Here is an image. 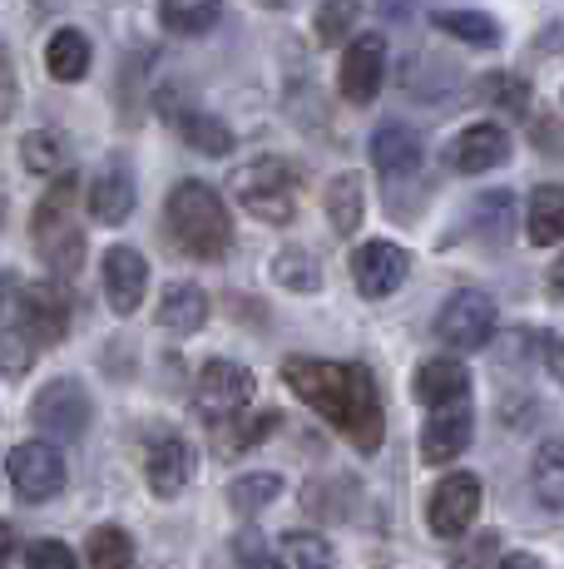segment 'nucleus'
Instances as JSON below:
<instances>
[{
  "label": "nucleus",
  "instance_id": "nucleus-1",
  "mask_svg": "<svg viewBox=\"0 0 564 569\" xmlns=\"http://www.w3.org/2000/svg\"><path fill=\"white\" fill-rule=\"evenodd\" d=\"M282 381L302 407H312L328 426H338L362 456L382 451L386 411L376 397V381L362 362H322V357H288Z\"/></svg>",
  "mask_w": 564,
  "mask_h": 569
},
{
  "label": "nucleus",
  "instance_id": "nucleus-2",
  "mask_svg": "<svg viewBox=\"0 0 564 569\" xmlns=\"http://www.w3.org/2000/svg\"><path fill=\"white\" fill-rule=\"evenodd\" d=\"M164 228H169L173 243H179L189 258H199V262L223 258L228 243H233V223H228L223 199L199 179H183L179 189H169Z\"/></svg>",
  "mask_w": 564,
  "mask_h": 569
},
{
  "label": "nucleus",
  "instance_id": "nucleus-3",
  "mask_svg": "<svg viewBox=\"0 0 564 569\" xmlns=\"http://www.w3.org/2000/svg\"><path fill=\"white\" fill-rule=\"evenodd\" d=\"M74 203H80V179L64 173V179H56V189L40 199L36 218H30V238H36L40 262L64 272V278H74L84 268V228L74 223Z\"/></svg>",
  "mask_w": 564,
  "mask_h": 569
},
{
  "label": "nucleus",
  "instance_id": "nucleus-4",
  "mask_svg": "<svg viewBox=\"0 0 564 569\" xmlns=\"http://www.w3.org/2000/svg\"><path fill=\"white\" fill-rule=\"evenodd\" d=\"M233 199L263 223H292L298 213V173L282 159H253L233 173Z\"/></svg>",
  "mask_w": 564,
  "mask_h": 569
},
{
  "label": "nucleus",
  "instance_id": "nucleus-5",
  "mask_svg": "<svg viewBox=\"0 0 564 569\" xmlns=\"http://www.w3.org/2000/svg\"><path fill=\"white\" fill-rule=\"evenodd\" d=\"M436 337L455 352H485V342L495 337V298L481 288L451 292L446 308L436 312Z\"/></svg>",
  "mask_w": 564,
  "mask_h": 569
},
{
  "label": "nucleus",
  "instance_id": "nucleus-6",
  "mask_svg": "<svg viewBox=\"0 0 564 569\" xmlns=\"http://www.w3.org/2000/svg\"><path fill=\"white\" fill-rule=\"evenodd\" d=\"M90 416H94L90 391H84L74 377H56L50 387L36 391V401H30V421H36L46 436H56V441H80Z\"/></svg>",
  "mask_w": 564,
  "mask_h": 569
},
{
  "label": "nucleus",
  "instance_id": "nucleus-7",
  "mask_svg": "<svg viewBox=\"0 0 564 569\" xmlns=\"http://www.w3.org/2000/svg\"><path fill=\"white\" fill-rule=\"evenodd\" d=\"M481 516V480L471 470H451L426 500V525L436 540H461Z\"/></svg>",
  "mask_w": 564,
  "mask_h": 569
},
{
  "label": "nucleus",
  "instance_id": "nucleus-8",
  "mask_svg": "<svg viewBox=\"0 0 564 569\" xmlns=\"http://www.w3.org/2000/svg\"><path fill=\"white\" fill-rule=\"evenodd\" d=\"M6 476L20 500H50L64 490V456L50 441H26L6 456Z\"/></svg>",
  "mask_w": 564,
  "mask_h": 569
},
{
  "label": "nucleus",
  "instance_id": "nucleus-9",
  "mask_svg": "<svg viewBox=\"0 0 564 569\" xmlns=\"http://www.w3.org/2000/svg\"><path fill=\"white\" fill-rule=\"evenodd\" d=\"M64 332H70V302H64V292L50 288V282H30L20 292V337H26V347L30 352L36 347H60Z\"/></svg>",
  "mask_w": 564,
  "mask_h": 569
},
{
  "label": "nucleus",
  "instance_id": "nucleus-10",
  "mask_svg": "<svg viewBox=\"0 0 564 569\" xmlns=\"http://www.w3.org/2000/svg\"><path fill=\"white\" fill-rule=\"evenodd\" d=\"M258 381L248 367L238 362H209L199 371V387H193V401H199L203 416H213V421H223V416H238L253 401Z\"/></svg>",
  "mask_w": 564,
  "mask_h": 569
},
{
  "label": "nucleus",
  "instance_id": "nucleus-11",
  "mask_svg": "<svg viewBox=\"0 0 564 569\" xmlns=\"http://www.w3.org/2000/svg\"><path fill=\"white\" fill-rule=\"evenodd\" d=\"M386 80V40L382 36H356L342 54V70H338V84H342V100L346 104H372L376 90Z\"/></svg>",
  "mask_w": 564,
  "mask_h": 569
},
{
  "label": "nucleus",
  "instance_id": "nucleus-12",
  "mask_svg": "<svg viewBox=\"0 0 564 569\" xmlns=\"http://www.w3.org/2000/svg\"><path fill=\"white\" fill-rule=\"evenodd\" d=\"M406 272H411V258L396 243H366L352 253V282L362 298H392L406 282Z\"/></svg>",
  "mask_w": 564,
  "mask_h": 569
},
{
  "label": "nucleus",
  "instance_id": "nucleus-13",
  "mask_svg": "<svg viewBox=\"0 0 564 569\" xmlns=\"http://www.w3.org/2000/svg\"><path fill=\"white\" fill-rule=\"evenodd\" d=\"M144 292H149V262L139 248H124V243H114L110 253H104V298H110V308L119 317H129L144 302Z\"/></svg>",
  "mask_w": 564,
  "mask_h": 569
},
{
  "label": "nucleus",
  "instance_id": "nucleus-14",
  "mask_svg": "<svg viewBox=\"0 0 564 569\" xmlns=\"http://www.w3.org/2000/svg\"><path fill=\"white\" fill-rule=\"evenodd\" d=\"M510 159V134L501 124H465L461 134L451 139V169L455 173H485V169H501Z\"/></svg>",
  "mask_w": 564,
  "mask_h": 569
},
{
  "label": "nucleus",
  "instance_id": "nucleus-15",
  "mask_svg": "<svg viewBox=\"0 0 564 569\" xmlns=\"http://www.w3.org/2000/svg\"><path fill=\"white\" fill-rule=\"evenodd\" d=\"M144 476H149V490L159 500H173L193 476V451L183 436H159L149 441V456H144Z\"/></svg>",
  "mask_w": 564,
  "mask_h": 569
},
{
  "label": "nucleus",
  "instance_id": "nucleus-16",
  "mask_svg": "<svg viewBox=\"0 0 564 569\" xmlns=\"http://www.w3.org/2000/svg\"><path fill=\"white\" fill-rule=\"evenodd\" d=\"M465 446H471V407L461 401V407H446L426 421V431H421V461L451 466Z\"/></svg>",
  "mask_w": 564,
  "mask_h": 569
},
{
  "label": "nucleus",
  "instance_id": "nucleus-17",
  "mask_svg": "<svg viewBox=\"0 0 564 569\" xmlns=\"http://www.w3.org/2000/svg\"><path fill=\"white\" fill-rule=\"evenodd\" d=\"M416 401L431 411H446V407H461L465 391H471V371H465L455 357H431L426 367L416 371Z\"/></svg>",
  "mask_w": 564,
  "mask_h": 569
},
{
  "label": "nucleus",
  "instance_id": "nucleus-18",
  "mask_svg": "<svg viewBox=\"0 0 564 569\" xmlns=\"http://www.w3.org/2000/svg\"><path fill=\"white\" fill-rule=\"evenodd\" d=\"M84 208H90V218H100V223H124V218L134 213V179H129L124 163H104V169L94 173L90 189H84Z\"/></svg>",
  "mask_w": 564,
  "mask_h": 569
},
{
  "label": "nucleus",
  "instance_id": "nucleus-19",
  "mask_svg": "<svg viewBox=\"0 0 564 569\" xmlns=\"http://www.w3.org/2000/svg\"><path fill=\"white\" fill-rule=\"evenodd\" d=\"M372 163L386 179H406L421 169V134L406 124H382L372 134Z\"/></svg>",
  "mask_w": 564,
  "mask_h": 569
},
{
  "label": "nucleus",
  "instance_id": "nucleus-20",
  "mask_svg": "<svg viewBox=\"0 0 564 569\" xmlns=\"http://www.w3.org/2000/svg\"><path fill=\"white\" fill-rule=\"evenodd\" d=\"M322 208H328V223L338 238H352L362 228V213H366V193H362V179L356 173H338L322 193Z\"/></svg>",
  "mask_w": 564,
  "mask_h": 569
},
{
  "label": "nucleus",
  "instance_id": "nucleus-21",
  "mask_svg": "<svg viewBox=\"0 0 564 569\" xmlns=\"http://www.w3.org/2000/svg\"><path fill=\"white\" fill-rule=\"evenodd\" d=\"M209 322V292L193 288V282H173L159 298V327L169 332H199Z\"/></svg>",
  "mask_w": 564,
  "mask_h": 569
},
{
  "label": "nucleus",
  "instance_id": "nucleus-22",
  "mask_svg": "<svg viewBox=\"0 0 564 569\" xmlns=\"http://www.w3.org/2000/svg\"><path fill=\"white\" fill-rule=\"evenodd\" d=\"M46 70H50V80H60V84L84 80V70H90V40H84L74 26L56 30L46 46Z\"/></svg>",
  "mask_w": 564,
  "mask_h": 569
},
{
  "label": "nucleus",
  "instance_id": "nucleus-23",
  "mask_svg": "<svg viewBox=\"0 0 564 569\" xmlns=\"http://www.w3.org/2000/svg\"><path fill=\"white\" fill-rule=\"evenodd\" d=\"M525 228H530V243H540V248H555L564 238V189L560 183H540L535 189Z\"/></svg>",
  "mask_w": 564,
  "mask_h": 569
},
{
  "label": "nucleus",
  "instance_id": "nucleus-24",
  "mask_svg": "<svg viewBox=\"0 0 564 569\" xmlns=\"http://www.w3.org/2000/svg\"><path fill=\"white\" fill-rule=\"evenodd\" d=\"M159 20L173 36H209L223 20V0H159Z\"/></svg>",
  "mask_w": 564,
  "mask_h": 569
},
{
  "label": "nucleus",
  "instance_id": "nucleus-25",
  "mask_svg": "<svg viewBox=\"0 0 564 569\" xmlns=\"http://www.w3.org/2000/svg\"><path fill=\"white\" fill-rule=\"evenodd\" d=\"M471 223H475V233L491 238V243H510V238H515V228H520V208H515L510 193H485V199L475 203Z\"/></svg>",
  "mask_w": 564,
  "mask_h": 569
},
{
  "label": "nucleus",
  "instance_id": "nucleus-26",
  "mask_svg": "<svg viewBox=\"0 0 564 569\" xmlns=\"http://www.w3.org/2000/svg\"><path fill=\"white\" fill-rule=\"evenodd\" d=\"M179 134H183V144L199 149V154H228V149H233L228 124L213 119L209 109H189V114H179Z\"/></svg>",
  "mask_w": 564,
  "mask_h": 569
},
{
  "label": "nucleus",
  "instance_id": "nucleus-27",
  "mask_svg": "<svg viewBox=\"0 0 564 569\" xmlns=\"http://www.w3.org/2000/svg\"><path fill=\"white\" fill-rule=\"evenodd\" d=\"M282 496V476L273 470H253V476H238L233 486H228V506L238 510V516H258L263 506H273Z\"/></svg>",
  "mask_w": 564,
  "mask_h": 569
},
{
  "label": "nucleus",
  "instance_id": "nucleus-28",
  "mask_svg": "<svg viewBox=\"0 0 564 569\" xmlns=\"http://www.w3.org/2000/svg\"><path fill=\"white\" fill-rule=\"evenodd\" d=\"M431 20H436V30L465 40V46H501V26L491 16H481V10H436Z\"/></svg>",
  "mask_w": 564,
  "mask_h": 569
},
{
  "label": "nucleus",
  "instance_id": "nucleus-29",
  "mask_svg": "<svg viewBox=\"0 0 564 569\" xmlns=\"http://www.w3.org/2000/svg\"><path fill=\"white\" fill-rule=\"evenodd\" d=\"M530 486H535V496H540V506H545V510H560L564 506V446L560 441L540 446Z\"/></svg>",
  "mask_w": 564,
  "mask_h": 569
},
{
  "label": "nucleus",
  "instance_id": "nucleus-30",
  "mask_svg": "<svg viewBox=\"0 0 564 569\" xmlns=\"http://www.w3.org/2000/svg\"><path fill=\"white\" fill-rule=\"evenodd\" d=\"M84 560H90V569H129L134 565V540L119 525H100V530H90Z\"/></svg>",
  "mask_w": 564,
  "mask_h": 569
},
{
  "label": "nucleus",
  "instance_id": "nucleus-31",
  "mask_svg": "<svg viewBox=\"0 0 564 569\" xmlns=\"http://www.w3.org/2000/svg\"><path fill=\"white\" fill-rule=\"evenodd\" d=\"M273 282H282L288 292H318L322 288V268L308 248H282L273 258Z\"/></svg>",
  "mask_w": 564,
  "mask_h": 569
},
{
  "label": "nucleus",
  "instance_id": "nucleus-32",
  "mask_svg": "<svg viewBox=\"0 0 564 569\" xmlns=\"http://www.w3.org/2000/svg\"><path fill=\"white\" fill-rule=\"evenodd\" d=\"M282 555H288V565H292V569H332L328 540H322V535H312V530H292V535H282Z\"/></svg>",
  "mask_w": 564,
  "mask_h": 569
},
{
  "label": "nucleus",
  "instance_id": "nucleus-33",
  "mask_svg": "<svg viewBox=\"0 0 564 569\" xmlns=\"http://www.w3.org/2000/svg\"><path fill=\"white\" fill-rule=\"evenodd\" d=\"M20 159H26L30 173H56L64 163V139L50 134V129H36V134L20 139Z\"/></svg>",
  "mask_w": 564,
  "mask_h": 569
},
{
  "label": "nucleus",
  "instance_id": "nucleus-34",
  "mask_svg": "<svg viewBox=\"0 0 564 569\" xmlns=\"http://www.w3.org/2000/svg\"><path fill=\"white\" fill-rule=\"evenodd\" d=\"M356 16H362V0H322L318 40H322V46H338L346 30H356Z\"/></svg>",
  "mask_w": 564,
  "mask_h": 569
},
{
  "label": "nucleus",
  "instance_id": "nucleus-35",
  "mask_svg": "<svg viewBox=\"0 0 564 569\" xmlns=\"http://www.w3.org/2000/svg\"><path fill=\"white\" fill-rule=\"evenodd\" d=\"M30 362H36V352L26 347V337L0 332V377H20V371H30Z\"/></svg>",
  "mask_w": 564,
  "mask_h": 569
},
{
  "label": "nucleus",
  "instance_id": "nucleus-36",
  "mask_svg": "<svg viewBox=\"0 0 564 569\" xmlns=\"http://www.w3.org/2000/svg\"><path fill=\"white\" fill-rule=\"evenodd\" d=\"M26 565L30 569H80L70 555V545H60V540H36L26 555Z\"/></svg>",
  "mask_w": 564,
  "mask_h": 569
},
{
  "label": "nucleus",
  "instance_id": "nucleus-37",
  "mask_svg": "<svg viewBox=\"0 0 564 569\" xmlns=\"http://www.w3.org/2000/svg\"><path fill=\"white\" fill-rule=\"evenodd\" d=\"M233 569H282V560L263 550V540H258V535H243V540H238V565Z\"/></svg>",
  "mask_w": 564,
  "mask_h": 569
},
{
  "label": "nucleus",
  "instance_id": "nucleus-38",
  "mask_svg": "<svg viewBox=\"0 0 564 569\" xmlns=\"http://www.w3.org/2000/svg\"><path fill=\"white\" fill-rule=\"evenodd\" d=\"M491 94H501L510 114H520V119L530 114V90H525V84H515V80H491Z\"/></svg>",
  "mask_w": 564,
  "mask_h": 569
},
{
  "label": "nucleus",
  "instance_id": "nucleus-39",
  "mask_svg": "<svg viewBox=\"0 0 564 569\" xmlns=\"http://www.w3.org/2000/svg\"><path fill=\"white\" fill-rule=\"evenodd\" d=\"M10 104H16V74H10V60L0 54V119L10 114Z\"/></svg>",
  "mask_w": 564,
  "mask_h": 569
},
{
  "label": "nucleus",
  "instance_id": "nucleus-40",
  "mask_svg": "<svg viewBox=\"0 0 564 569\" xmlns=\"http://www.w3.org/2000/svg\"><path fill=\"white\" fill-rule=\"evenodd\" d=\"M501 569H545V565H540L535 555H505Z\"/></svg>",
  "mask_w": 564,
  "mask_h": 569
},
{
  "label": "nucleus",
  "instance_id": "nucleus-41",
  "mask_svg": "<svg viewBox=\"0 0 564 569\" xmlns=\"http://www.w3.org/2000/svg\"><path fill=\"white\" fill-rule=\"evenodd\" d=\"M382 10H386L392 20H401V16H411V0H382Z\"/></svg>",
  "mask_w": 564,
  "mask_h": 569
},
{
  "label": "nucleus",
  "instance_id": "nucleus-42",
  "mask_svg": "<svg viewBox=\"0 0 564 569\" xmlns=\"http://www.w3.org/2000/svg\"><path fill=\"white\" fill-rule=\"evenodd\" d=\"M10 545H16V540H10V525H6V520H0V565H6V555H10Z\"/></svg>",
  "mask_w": 564,
  "mask_h": 569
},
{
  "label": "nucleus",
  "instance_id": "nucleus-43",
  "mask_svg": "<svg viewBox=\"0 0 564 569\" xmlns=\"http://www.w3.org/2000/svg\"><path fill=\"white\" fill-rule=\"evenodd\" d=\"M6 298H10V278L0 272V308H6Z\"/></svg>",
  "mask_w": 564,
  "mask_h": 569
},
{
  "label": "nucleus",
  "instance_id": "nucleus-44",
  "mask_svg": "<svg viewBox=\"0 0 564 569\" xmlns=\"http://www.w3.org/2000/svg\"><path fill=\"white\" fill-rule=\"evenodd\" d=\"M263 6H282V0H263Z\"/></svg>",
  "mask_w": 564,
  "mask_h": 569
}]
</instances>
